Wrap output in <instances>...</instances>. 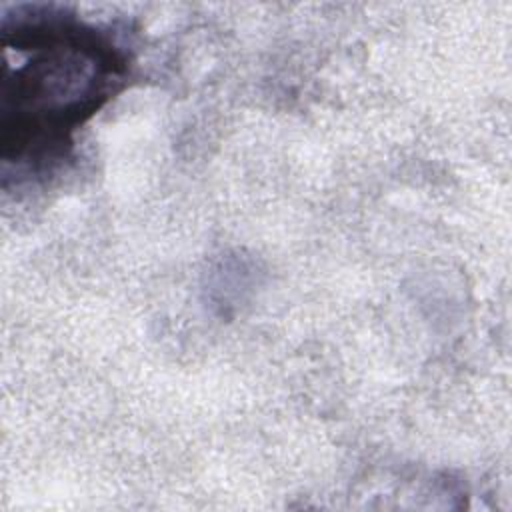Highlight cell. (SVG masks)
Returning <instances> with one entry per match:
<instances>
[{
	"instance_id": "cell-1",
	"label": "cell",
	"mask_w": 512,
	"mask_h": 512,
	"mask_svg": "<svg viewBox=\"0 0 512 512\" xmlns=\"http://www.w3.org/2000/svg\"><path fill=\"white\" fill-rule=\"evenodd\" d=\"M2 160L38 176L64 158L70 134L98 110L124 72L120 50L100 30L52 8L4 24Z\"/></svg>"
}]
</instances>
